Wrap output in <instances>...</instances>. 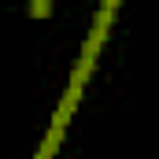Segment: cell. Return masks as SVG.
Instances as JSON below:
<instances>
[{"mask_svg": "<svg viewBox=\"0 0 159 159\" xmlns=\"http://www.w3.org/2000/svg\"><path fill=\"white\" fill-rule=\"evenodd\" d=\"M30 15H34V19H44V15H52V4H48V0H34V4H30Z\"/></svg>", "mask_w": 159, "mask_h": 159, "instance_id": "1", "label": "cell"}]
</instances>
